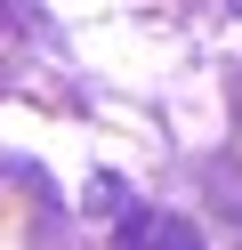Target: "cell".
Masks as SVG:
<instances>
[{
  "mask_svg": "<svg viewBox=\"0 0 242 250\" xmlns=\"http://www.w3.org/2000/svg\"><path fill=\"white\" fill-rule=\"evenodd\" d=\"M113 250H202V234H194V218H177V210H137V218H121Z\"/></svg>",
  "mask_w": 242,
  "mask_h": 250,
  "instance_id": "1",
  "label": "cell"
}]
</instances>
